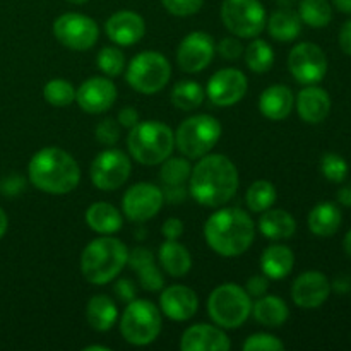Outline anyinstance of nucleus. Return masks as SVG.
I'll return each instance as SVG.
<instances>
[{"instance_id":"nucleus-1","label":"nucleus","mask_w":351,"mask_h":351,"mask_svg":"<svg viewBox=\"0 0 351 351\" xmlns=\"http://www.w3.org/2000/svg\"><path fill=\"white\" fill-rule=\"evenodd\" d=\"M239 184V170L228 156L206 154L192 168L189 192L197 204L221 208L235 197Z\"/></svg>"},{"instance_id":"nucleus-2","label":"nucleus","mask_w":351,"mask_h":351,"mask_svg":"<svg viewBox=\"0 0 351 351\" xmlns=\"http://www.w3.org/2000/svg\"><path fill=\"white\" fill-rule=\"evenodd\" d=\"M204 239L221 257H239L256 239V223L240 208H219L204 225Z\"/></svg>"},{"instance_id":"nucleus-3","label":"nucleus","mask_w":351,"mask_h":351,"mask_svg":"<svg viewBox=\"0 0 351 351\" xmlns=\"http://www.w3.org/2000/svg\"><path fill=\"white\" fill-rule=\"evenodd\" d=\"M27 178L38 191L64 195L81 182V168L72 154L57 146L41 147L27 165Z\"/></svg>"},{"instance_id":"nucleus-4","label":"nucleus","mask_w":351,"mask_h":351,"mask_svg":"<svg viewBox=\"0 0 351 351\" xmlns=\"http://www.w3.org/2000/svg\"><path fill=\"white\" fill-rule=\"evenodd\" d=\"M129 259V249L119 239L103 235L84 247L81 254V273L91 285L103 287L119 278Z\"/></svg>"},{"instance_id":"nucleus-5","label":"nucleus","mask_w":351,"mask_h":351,"mask_svg":"<svg viewBox=\"0 0 351 351\" xmlns=\"http://www.w3.org/2000/svg\"><path fill=\"white\" fill-rule=\"evenodd\" d=\"M129 153L137 163L156 167L171 156L175 149V132L170 125L158 120L139 122L129 129Z\"/></svg>"},{"instance_id":"nucleus-6","label":"nucleus","mask_w":351,"mask_h":351,"mask_svg":"<svg viewBox=\"0 0 351 351\" xmlns=\"http://www.w3.org/2000/svg\"><path fill=\"white\" fill-rule=\"evenodd\" d=\"M252 312V298L245 288L235 283H223L208 298V314L223 329H239Z\"/></svg>"},{"instance_id":"nucleus-7","label":"nucleus","mask_w":351,"mask_h":351,"mask_svg":"<svg viewBox=\"0 0 351 351\" xmlns=\"http://www.w3.org/2000/svg\"><path fill=\"white\" fill-rule=\"evenodd\" d=\"M163 321L161 312L153 302L134 298L120 317V332L129 345L147 346L160 336Z\"/></svg>"},{"instance_id":"nucleus-8","label":"nucleus","mask_w":351,"mask_h":351,"mask_svg":"<svg viewBox=\"0 0 351 351\" xmlns=\"http://www.w3.org/2000/svg\"><path fill=\"white\" fill-rule=\"evenodd\" d=\"M221 123L213 115H194L184 120L175 132V146L189 160L206 156L221 137Z\"/></svg>"},{"instance_id":"nucleus-9","label":"nucleus","mask_w":351,"mask_h":351,"mask_svg":"<svg viewBox=\"0 0 351 351\" xmlns=\"http://www.w3.org/2000/svg\"><path fill=\"white\" fill-rule=\"evenodd\" d=\"M170 77L171 65L160 51H141L127 65V82L141 95H156L168 84Z\"/></svg>"},{"instance_id":"nucleus-10","label":"nucleus","mask_w":351,"mask_h":351,"mask_svg":"<svg viewBox=\"0 0 351 351\" xmlns=\"http://www.w3.org/2000/svg\"><path fill=\"white\" fill-rule=\"evenodd\" d=\"M266 9L261 0H223L221 21L237 38H257L266 27Z\"/></svg>"},{"instance_id":"nucleus-11","label":"nucleus","mask_w":351,"mask_h":351,"mask_svg":"<svg viewBox=\"0 0 351 351\" xmlns=\"http://www.w3.org/2000/svg\"><path fill=\"white\" fill-rule=\"evenodd\" d=\"M130 170H132L130 158L123 151L108 147L93 160L89 177L96 189L112 192L122 187L129 180Z\"/></svg>"},{"instance_id":"nucleus-12","label":"nucleus","mask_w":351,"mask_h":351,"mask_svg":"<svg viewBox=\"0 0 351 351\" xmlns=\"http://www.w3.org/2000/svg\"><path fill=\"white\" fill-rule=\"evenodd\" d=\"M53 34L69 50L86 51L96 45L99 27L95 19L79 12H65L53 23Z\"/></svg>"},{"instance_id":"nucleus-13","label":"nucleus","mask_w":351,"mask_h":351,"mask_svg":"<svg viewBox=\"0 0 351 351\" xmlns=\"http://www.w3.org/2000/svg\"><path fill=\"white\" fill-rule=\"evenodd\" d=\"M288 69L300 84H317L328 74V57L319 45L302 41L290 50Z\"/></svg>"},{"instance_id":"nucleus-14","label":"nucleus","mask_w":351,"mask_h":351,"mask_svg":"<svg viewBox=\"0 0 351 351\" xmlns=\"http://www.w3.org/2000/svg\"><path fill=\"white\" fill-rule=\"evenodd\" d=\"M165 204V195L160 187L147 182H139L127 189L122 199V211L127 219L144 223L153 219Z\"/></svg>"},{"instance_id":"nucleus-15","label":"nucleus","mask_w":351,"mask_h":351,"mask_svg":"<svg viewBox=\"0 0 351 351\" xmlns=\"http://www.w3.org/2000/svg\"><path fill=\"white\" fill-rule=\"evenodd\" d=\"M247 88H249L247 75L240 69L226 67L209 77L206 95L213 105L226 108V106H233L242 101Z\"/></svg>"},{"instance_id":"nucleus-16","label":"nucleus","mask_w":351,"mask_h":351,"mask_svg":"<svg viewBox=\"0 0 351 351\" xmlns=\"http://www.w3.org/2000/svg\"><path fill=\"white\" fill-rule=\"evenodd\" d=\"M215 53L216 45L211 34L204 31H192L178 45L177 64L187 74H197L209 67Z\"/></svg>"},{"instance_id":"nucleus-17","label":"nucleus","mask_w":351,"mask_h":351,"mask_svg":"<svg viewBox=\"0 0 351 351\" xmlns=\"http://www.w3.org/2000/svg\"><path fill=\"white\" fill-rule=\"evenodd\" d=\"M75 101L86 113H105L117 101V86L106 75L89 77L75 89Z\"/></svg>"},{"instance_id":"nucleus-18","label":"nucleus","mask_w":351,"mask_h":351,"mask_svg":"<svg viewBox=\"0 0 351 351\" xmlns=\"http://www.w3.org/2000/svg\"><path fill=\"white\" fill-rule=\"evenodd\" d=\"M331 295V281L324 273L305 271L291 285V298L300 308H319Z\"/></svg>"},{"instance_id":"nucleus-19","label":"nucleus","mask_w":351,"mask_h":351,"mask_svg":"<svg viewBox=\"0 0 351 351\" xmlns=\"http://www.w3.org/2000/svg\"><path fill=\"white\" fill-rule=\"evenodd\" d=\"M105 31L106 36L119 47H132L146 34V23L134 10H119L108 17Z\"/></svg>"},{"instance_id":"nucleus-20","label":"nucleus","mask_w":351,"mask_h":351,"mask_svg":"<svg viewBox=\"0 0 351 351\" xmlns=\"http://www.w3.org/2000/svg\"><path fill=\"white\" fill-rule=\"evenodd\" d=\"M232 348L228 335L219 326L194 324L180 338L182 351H228Z\"/></svg>"},{"instance_id":"nucleus-21","label":"nucleus","mask_w":351,"mask_h":351,"mask_svg":"<svg viewBox=\"0 0 351 351\" xmlns=\"http://www.w3.org/2000/svg\"><path fill=\"white\" fill-rule=\"evenodd\" d=\"M160 308L168 319L185 322L195 315L199 308V298L192 288L184 285H171L161 291Z\"/></svg>"},{"instance_id":"nucleus-22","label":"nucleus","mask_w":351,"mask_h":351,"mask_svg":"<svg viewBox=\"0 0 351 351\" xmlns=\"http://www.w3.org/2000/svg\"><path fill=\"white\" fill-rule=\"evenodd\" d=\"M295 106L300 119L307 123H321L331 112V96L319 86L311 84L302 89L295 98Z\"/></svg>"},{"instance_id":"nucleus-23","label":"nucleus","mask_w":351,"mask_h":351,"mask_svg":"<svg viewBox=\"0 0 351 351\" xmlns=\"http://www.w3.org/2000/svg\"><path fill=\"white\" fill-rule=\"evenodd\" d=\"M127 266L137 273L143 290L154 293V291H161L165 288V278L160 267L156 266L154 254L146 247H136V249L129 250Z\"/></svg>"},{"instance_id":"nucleus-24","label":"nucleus","mask_w":351,"mask_h":351,"mask_svg":"<svg viewBox=\"0 0 351 351\" xmlns=\"http://www.w3.org/2000/svg\"><path fill=\"white\" fill-rule=\"evenodd\" d=\"M295 106V95L288 86L274 84L263 91L259 98V110L266 119L273 122L288 119Z\"/></svg>"},{"instance_id":"nucleus-25","label":"nucleus","mask_w":351,"mask_h":351,"mask_svg":"<svg viewBox=\"0 0 351 351\" xmlns=\"http://www.w3.org/2000/svg\"><path fill=\"white\" fill-rule=\"evenodd\" d=\"M261 269L269 280H283L291 273L295 266L293 250L283 243H271L261 254Z\"/></svg>"},{"instance_id":"nucleus-26","label":"nucleus","mask_w":351,"mask_h":351,"mask_svg":"<svg viewBox=\"0 0 351 351\" xmlns=\"http://www.w3.org/2000/svg\"><path fill=\"white\" fill-rule=\"evenodd\" d=\"M259 232L273 242L288 240L297 232V221L293 216L285 209H267L261 213Z\"/></svg>"},{"instance_id":"nucleus-27","label":"nucleus","mask_w":351,"mask_h":351,"mask_svg":"<svg viewBox=\"0 0 351 351\" xmlns=\"http://www.w3.org/2000/svg\"><path fill=\"white\" fill-rule=\"evenodd\" d=\"M86 225L99 235H113V233L120 232L123 218L115 206L99 201L93 202L86 209Z\"/></svg>"},{"instance_id":"nucleus-28","label":"nucleus","mask_w":351,"mask_h":351,"mask_svg":"<svg viewBox=\"0 0 351 351\" xmlns=\"http://www.w3.org/2000/svg\"><path fill=\"white\" fill-rule=\"evenodd\" d=\"M257 322L264 328H281L290 317V311L283 298L276 295H263L252 304V312Z\"/></svg>"},{"instance_id":"nucleus-29","label":"nucleus","mask_w":351,"mask_h":351,"mask_svg":"<svg viewBox=\"0 0 351 351\" xmlns=\"http://www.w3.org/2000/svg\"><path fill=\"white\" fill-rule=\"evenodd\" d=\"M158 261L165 273L173 278L185 276L192 267L191 252L177 240H165L161 243L160 250H158Z\"/></svg>"},{"instance_id":"nucleus-30","label":"nucleus","mask_w":351,"mask_h":351,"mask_svg":"<svg viewBox=\"0 0 351 351\" xmlns=\"http://www.w3.org/2000/svg\"><path fill=\"white\" fill-rule=\"evenodd\" d=\"M86 319L95 331L106 332L119 321V308L106 295H95L86 305Z\"/></svg>"},{"instance_id":"nucleus-31","label":"nucleus","mask_w":351,"mask_h":351,"mask_svg":"<svg viewBox=\"0 0 351 351\" xmlns=\"http://www.w3.org/2000/svg\"><path fill=\"white\" fill-rule=\"evenodd\" d=\"M302 19L298 12L293 9H278L266 19L267 33L273 40L288 43V41L297 40L302 33Z\"/></svg>"},{"instance_id":"nucleus-32","label":"nucleus","mask_w":351,"mask_h":351,"mask_svg":"<svg viewBox=\"0 0 351 351\" xmlns=\"http://www.w3.org/2000/svg\"><path fill=\"white\" fill-rule=\"evenodd\" d=\"M343 223V215L339 208L332 202H321L308 213L307 225L314 235L317 237H332L338 233Z\"/></svg>"},{"instance_id":"nucleus-33","label":"nucleus","mask_w":351,"mask_h":351,"mask_svg":"<svg viewBox=\"0 0 351 351\" xmlns=\"http://www.w3.org/2000/svg\"><path fill=\"white\" fill-rule=\"evenodd\" d=\"M245 64L254 74H266L274 65V50L266 40L252 38L249 47L245 48Z\"/></svg>"},{"instance_id":"nucleus-34","label":"nucleus","mask_w":351,"mask_h":351,"mask_svg":"<svg viewBox=\"0 0 351 351\" xmlns=\"http://www.w3.org/2000/svg\"><path fill=\"white\" fill-rule=\"evenodd\" d=\"M206 98V89L195 81H180L173 86L170 99L177 108L191 112L199 108Z\"/></svg>"},{"instance_id":"nucleus-35","label":"nucleus","mask_w":351,"mask_h":351,"mask_svg":"<svg viewBox=\"0 0 351 351\" xmlns=\"http://www.w3.org/2000/svg\"><path fill=\"white\" fill-rule=\"evenodd\" d=\"M298 16L311 27H326L332 21V7L328 0H300Z\"/></svg>"},{"instance_id":"nucleus-36","label":"nucleus","mask_w":351,"mask_h":351,"mask_svg":"<svg viewBox=\"0 0 351 351\" xmlns=\"http://www.w3.org/2000/svg\"><path fill=\"white\" fill-rule=\"evenodd\" d=\"M276 199V187L267 180H256L254 184H250L249 189H247L245 202L252 213L267 211L269 208H273Z\"/></svg>"},{"instance_id":"nucleus-37","label":"nucleus","mask_w":351,"mask_h":351,"mask_svg":"<svg viewBox=\"0 0 351 351\" xmlns=\"http://www.w3.org/2000/svg\"><path fill=\"white\" fill-rule=\"evenodd\" d=\"M192 167L189 158H167L161 163L160 180L163 182L165 187H177V185H185L191 178Z\"/></svg>"},{"instance_id":"nucleus-38","label":"nucleus","mask_w":351,"mask_h":351,"mask_svg":"<svg viewBox=\"0 0 351 351\" xmlns=\"http://www.w3.org/2000/svg\"><path fill=\"white\" fill-rule=\"evenodd\" d=\"M43 98L48 105L64 108L75 101V88L65 79H51L45 84Z\"/></svg>"},{"instance_id":"nucleus-39","label":"nucleus","mask_w":351,"mask_h":351,"mask_svg":"<svg viewBox=\"0 0 351 351\" xmlns=\"http://www.w3.org/2000/svg\"><path fill=\"white\" fill-rule=\"evenodd\" d=\"M96 64L106 77H117L125 69V55L119 47H105L99 50Z\"/></svg>"},{"instance_id":"nucleus-40","label":"nucleus","mask_w":351,"mask_h":351,"mask_svg":"<svg viewBox=\"0 0 351 351\" xmlns=\"http://www.w3.org/2000/svg\"><path fill=\"white\" fill-rule=\"evenodd\" d=\"M350 167L343 156L336 153H328L321 160V173L332 184H341L348 177Z\"/></svg>"},{"instance_id":"nucleus-41","label":"nucleus","mask_w":351,"mask_h":351,"mask_svg":"<svg viewBox=\"0 0 351 351\" xmlns=\"http://www.w3.org/2000/svg\"><path fill=\"white\" fill-rule=\"evenodd\" d=\"M283 348V341L267 332H256V335L249 336L242 345V350L245 351H280Z\"/></svg>"},{"instance_id":"nucleus-42","label":"nucleus","mask_w":351,"mask_h":351,"mask_svg":"<svg viewBox=\"0 0 351 351\" xmlns=\"http://www.w3.org/2000/svg\"><path fill=\"white\" fill-rule=\"evenodd\" d=\"M96 141L101 146L112 147L120 141V123L113 119H103L101 122L96 125Z\"/></svg>"},{"instance_id":"nucleus-43","label":"nucleus","mask_w":351,"mask_h":351,"mask_svg":"<svg viewBox=\"0 0 351 351\" xmlns=\"http://www.w3.org/2000/svg\"><path fill=\"white\" fill-rule=\"evenodd\" d=\"M161 3L171 16L189 17L202 9L204 0H161Z\"/></svg>"},{"instance_id":"nucleus-44","label":"nucleus","mask_w":351,"mask_h":351,"mask_svg":"<svg viewBox=\"0 0 351 351\" xmlns=\"http://www.w3.org/2000/svg\"><path fill=\"white\" fill-rule=\"evenodd\" d=\"M218 53L221 55L225 60H237L243 55V47L237 36H226L218 43Z\"/></svg>"},{"instance_id":"nucleus-45","label":"nucleus","mask_w":351,"mask_h":351,"mask_svg":"<svg viewBox=\"0 0 351 351\" xmlns=\"http://www.w3.org/2000/svg\"><path fill=\"white\" fill-rule=\"evenodd\" d=\"M26 189V180L21 175H7L0 180V194L3 195H17Z\"/></svg>"},{"instance_id":"nucleus-46","label":"nucleus","mask_w":351,"mask_h":351,"mask_svg":"<svg viewBox=\"0 0 351 351\" xmlns=\"http://www.w3.org/2000/svg\"><path fill=\"white\" fill-rule=\"evenodd\" d=\"M113 291H115L117 298H119L120 302H125V304H129V302H132L134 298L137 297L136 285H134V281L129 280V278H123V280L117 281L115 287H113Z\"/></svg>"},{"instance_id":"nucleus-47","label":"nucleus","mask_w":351,"mask_h":351,"mask_svg":"<svg viewBox=\"0 0 351 351\" xmlns=\"http://www.w3.org/2000/svg\"><path fill=\"white\" fill-rule=\"evenodd\" d=\"M267 288H269V278L267 276H252L249 278L245 285V291L250 295V298H259L263 295L267 293Z\"/></svg>"},{"instance_id":"nucleus-48","label":"nucleus","mask_w":351,"mask_h":351,"mask_svg":"<svg viewBox=\"0 0 351 351\" xmlns=\"http://www.w3.org/2000/svg\"><path fill=\"white\" fill-rule=\"evenodd\" d=\"M184 223L178 218H168L161 226V233L167 240H178L184 235Z\"/></svg>"},{"instance_id":"nucleus-49","label":"nucleus","mask_w":351,"mask_h":351,"mask_svg":"<svg viewBox=\"0 0 351 351\" xmlns=\"http://www.w3.org/2000/svg\"><path fill=\"white\" fill-rule=\"evenodd\" d=\"M117 122L120 123V127L123 129H132L134 125L139 123V112L132 106H125L119 112V117H117Z\"/></svg>"},{"instance_id":"nucleus-50","label":"nucleus","mask_w":351,"mask_h":351,"mask_svg":"<svg viewBox=\"0 0 351 351\" xmlns=\"http://www.w3.org/2000/svg\"><path fill=\"white\" fill-rule=\"evenodd\" d=\"M163 195L165 201H168L170 204H180V202H184L187 191H185V185H177V187H167Z\"/></svg>"},{"instance_id":"nucleus-51","label":"nucleus","mask_w":351,"mask_h":351,"mask_svg":"<svg viewBox=\"0 0 351 351\" xmlns=\"http://www.w3.org/2000/svg\"><path fill=\"white\" fill-rule=\"evenodd\" d=\"M339 47L346 55H351V19L346 21L339 31Z\"/></svg>"},{"instance_id":"nucleus-52","label":"nucleus","mask_w":351,"mask_h":351,"mask_svg":"<svg viewBox=\"0 0 351 351\" xmlns=\"http://www.w3.org/2000/svg\"><path fill=\"white\" fill-rule=\"evenodd\" d=\"M331 290H335L336 293L345 295L351 291V276H339L336 278L331 283Z\"/></svg>"},{"instance_id":"nucleus-53","label":"nucleus","mask_w":351,"mask_h":351,"mask_svg":"<svg viewBox=\"0 0 351 351\" xmlns=\"http://www.w3.org/2000/svg\"><path fill=\"white\" fill-rule=\"evenodd\" d=\"M336 197H338L339 204L346 206V208H351V184L339 189L338 195H336Z\"/></svg>"},{"instance_id":"nucleus-54","label":"nucleus","mask_w":351,"mask_h":351,"mask_svg":"<svg viewBox=\"0 0 351 351\" xmlns=\"http://www.w3.org/2000/svg\"><path fill=\"white\" fill-rule=\"evenodd\" d=\"M336 9L343 14H351V0H332Z\"/></svg>"},{"instance_id":"nucleus-55","label":"nucleus","mask_w":351,"mask_h":351,"mask_svg":"<svg viewBox=\"0 0 351 351\" xmlns=\"http://www.w3.org/2000/svg\"><path fill=\"white\" fill-rule=\"evenodd\" d=\"M7 228H9V218H7L5 211L0 208V239L7 233Z\"/></svg>"},{"instance_id":"nucleus-56","label":"nucleus","mask_w":351,"mask_h":351,"mask_svg":"<svg viewBox=\"0 0 351 351\" xmlns=\"http://www.w3.org/2000/svg\"><path fill=\"white\" fill-rule=\"evenodd\" d=\"M343 249H345L346 256L351 257V230L345 235V240H343Z\"/></svg>"},{"instance_id":"nucleus-57","label":"nucleus","mask_w":351,"mask_h":351,"mask_svg":"<svg viewBox=\"0 0 351 351\" xmlns=\"http://www.w3.org/2000/svg\"><path fill=\"white\" fill-rule=\"evenodd\" d=\"M276 2L281 9H291V7H293L298 0H276Z\"/></svg>"},{"instance_id":"nucleus-58","label":"nucleus","mask_w":351,"mask_h":351,"mask_svg":"<svg viewBox=\"0 0 351 351\" xmlns=\"http://www.w3.org/2000/svg\"><path fill=\"white\" fill-rule=\"evenodd\" d=\"M84 351H110L108 346H101V345H89L86 346Z\"/></svg>"},{"instance_id":"nucleus-59","label":"nucleus","mask_w":351,"mask_h":351,"mask_svg":"<svg viewBox=\"0 0 351 351\" xmlns=\"http://www.w3.org/2000/svg\"><path fill=\"white\" fill-rule=\"evenodd\" d=\"M65 2L74 3V5H81V3H86V2H88V0H65Z\"/></svg>"}]
</instances>
